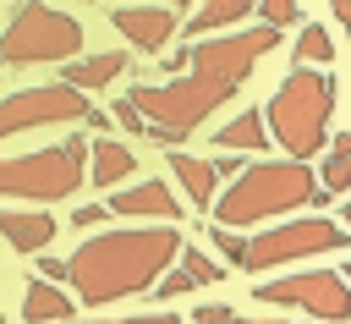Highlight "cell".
Segmentation results:
<instances>
[{
	"label": "cell",
	"instance_id": "cell-24",
	"mask_svg": "<svg viewBox=\"0 0 351 324\" xmlns=\"http://www.w3.org/2000/svg\"><path fill=\"white\" fill-rule=\"evenodd\" d=\"M154 297H165V302H170V297H192V280H186L181 269H165V275L154 280Z\"/></svg>",
	"mask_w": 351,
	"mask_h": 324
},
{
	"label": "cell",
	"instance_id": "cell-31",
	"mask_svg": "<svg viewBox=\"0 0 351 324\" xmlns=\"http://www.w3.org/2000/svg\"><path fill=\"white\" fill-rule=\"evenodd\" d=\"M329 154H346V159H351V132H340V137L329 143Z\"/></svg>",
	"mask_w": 351,
	"mask_h": 324
},
{
	"label": "cell",
	"instance_id": "cell-28",
	"mask_svg": "<svg viewBox=\"0 0 351 324\" xmlns=\"http://www.w3.org/2000/svg\"><path fill=\"white\" fill-rule=\"evenodd\" d=\"M225 319H230L225 302H203V308H197V324H225Z\"/></svg>",
	"mask_w": 351,
	"mask_h": 324
},
{
	"label": "cell",
	"instance_id": "cell-32",
	"mask_svg": "<svg viewBox=\"0 0 351 324\" xmlns=\"http://www.w3.org/2000/svg\"><path fill=\"white\" fill-rule=\"evenodd\" d=\"M225 324H291V319H241V313H230Z\"/></svg>",
	"mask_w": 351,
	"mask_h": 324
},
{
	"label": "cell",
	"instance_id": "cell-22",
	"mask_svg": "<svg viewBox=\"0 0 351 324\" xmlns=\"http://www.w3.org/2000/svg\"><path fill=\"white\" fill-rule=\"evenodd\" d=\"M252 11H258V22L274 27V33L291 27V22H302V5H291V0H269V5H252Z\"/></svg>",
	"mask_w": 351,
	"mask_h": 324
},
{
	"label": "cell",
	"instance_id": "cell-16",
	"mask_svg": "<svg viewBox=\"0 0 351 324\" xmlns=\"http://www.w3.org/2000/svg\"><path fill=\"white\" fill-rule=\"evenodd\" d=\"M214 148H219V154H263V148H269L263 115H258V110H241L236 121H225V126L214 132Z\"/></svg>",
	"mask_w": 351,
	"mask_h": 324
},
{
	"label": "cell",
	"instance_id": "cell-12",
	"mask_svg": "<svg viewBox=\"0 0 351 324\" xmlns=\"http://www.w3.org/2000/svg\"><path fill=\"white\" fill-rule=\"evenodd\" d=\"M0 236L11 253H44L55 242V214L49 209H0Z\"/></svg>",
	"mask_w": 351,
	"mask_h": 324
},
{
	"label": "cell",
	"instance_id": "cell-8",
	"mask_svg": "<svg viewBox=\"0 0 351 324\" xmlns=\"http://www.w3.org/2000/svg\"><path fill=\"white\" fill-rule=\"evenodd\" d=\"M346 242H351V236H346L335 220H324V214L285 220V225H269V231H258V236L247 242L241 269H252V275L285 269V264H302V258H313V253H340Z\"/></svg>",
	"mask_w": 351,
	"mask_h": 324
},
{
	"label": "cell",
	"instance_id": "cell-15",
	"mask_svg": "<svg viewBox=\"0 0 351 324\" xmlns=\"http://www.w3.org/2000/svg\"><path fill=\"white\" fill-rule=\"evenodd\" d=\"M71 308H77V302H71L60 286H49V280H38V275L27 280V297H22V319H27V324H66Z\"/></svg>",
	"mask_w": 351,
	"mask_h": 324
},
{
	"label": "cell",
	"instance_id": "cell-9",
	"mask_svg": "<svg viewBox=\"0 0 351 324\" xmlns=\"http://www.w3.org/2000/svg\"><path fill=\"white\" fill-rule=\"evenodd\" d=\"M252 297H258L263 308H302L307 319H329V324H346V319H351V286H346L335 269L280 275V280H263Z\"/></svg>",
	"mask_w": 351,
	"mask_h": 324
},
{
	"label": "cell",
	"instance_id": "cell-5",
	"mask_svg": "<svg viewBox=\"0 0 351 324\" xmlns=\"http://www.w3.org/2000/svg\"><path fill=\"white\" fill-rule=\"evenodd\" d=\"M82 181H88V143L82 137H60L49 148L0 159V198L55 203V198H71Z\"/></svg>",
	"mask_w": 351,
	"mask_h": 324
},
{
	"label": "cell",
	"instance_id": "cell-30",
	"mask_svg": "<svg viewBox=\"0 0 351 324\" xmlns=\"http://www.w3.org/2000/svg\"><path fill=\"white\" fill-rule=\"evenodd\" d=\"M335 22H340V27L351 33V0H340V5H335Z\"/></svg>",
	"mask_w": 351,
	"mask_h": 324
},
{
	"label": "cell",
	"instance_id": "cell-7",
	"mask_svg": "<svg viewBox=\"0 0 351 324\" xmlns=\"http://www.w3.org/2000/svg\"><path fill=\"white\" fill-rule=\"evenodd\" d=\"M55 121H82V126H93V132H110V126H115L104 110H93V99L71 93L66 82L22 88V93H5V99H0V143L16 137V132H33V126H55Z\"/></svg>",
	"mask_w": 351,
	"mask_h": 324
},
{
	"label": "cell",
	"instance_id": "cell-21",
	"mask_svg": "<svg viewBox=\"0 0 351 324\" xmlns=\"http://www.w3.org/2000/svg\"><path fill=\"white\" fill-rule=\"evenodd\" d=\"M318 192H351V159L346 154H324V165H318Z\"/></svg>",
	"mask_w": 351,
	"mask_h": 324
},
{
	"label": "cell",
	"instance_id": "cell-27",
	"mask_svg": "<svg viewBox=\"0 0 351 324\" xmlns=\"http://www.w3.org/2000/svg\"><path fill=\"white\" fill-rule=\"evenodd\" d=\"M115 121H121V126H126V132H137V137H148V126H143V121H137V110H132V104H126V99H115Z\"/></svg>",
	"mask_w": 351,
	"mask_h": 324
},
{
	"label": "cell",
	"instance_id": "cell-14",
	"mask_svg": "<svg viewBox=\"0 0 351 324\" xmlns=\"http://www.w3.org/2000/svg\"><path fill=\"white\" fill-rule=\"evenodd\" d=\"M165 165H170V176L181 181V192L192 198V209H208V203H214V187H219V176H214V159H197V154L176 148Z\"/></svg>",
	"mask_w": 351,
	"mask_h": 324
},
{
	"label": "cell",
	"instance_id": "cell-26",
	"mask_svg": "<svg viewBox=\"0 0 351 324\" xmlns=\"http://www.w3.org/2000/svg\"><path fill=\"white\" fill-rule=\"evenodd\" d=\"M82 324H181L176 313H137V319H82Z\"/></svg>",
	"mask_w": 351,
	"mask_h": 324
},
{
	"label": "cell",
	"instance_id": "cell-29",
	"mask_svg": "<svg viewBox=\"0 0 351 324\" xmlns=\"http://www.w3.org/2000/svg\"><path fill=\"white\" fill-rule=\"evenodd\" d=\"M38 280H49V286H60V280H66V258H44V269H38Z\"/></svg>",
	"mask_w": 351,
	"mask_h": 324
},
{
	"label": "cell",
	"instance_id": "cell-18",
	"mask_svg": "<svg viewBox=\"0 0 351 324\" xmlns=\"http://www.w3.org/2000/svg\"><path fill=\"white\" fill-rule=\"evenodd\" d=\"M241 16H252V5L247 0H208V5H197L192 16H186V27L181 33H208V38H219L225 27H236Z\"/></svg>",
	"mask_w": 351,
	"mask_h": 324
},
{
	"label": "cell",
	"instance_id": "cell-20",
	"mask_svg": "<svg viewBox=\"0 0 351 324\" xmlns=\"http://www.w3.org/2000/svg\"><path fill=\"white\" fill-rule=\"evenodd\" d=\"M329 60H335L329 33H324L318 22H307V27L296 33V66H307V71H313V66H329Z\"/></svg>",
	"mask_w": 351,
	"mask_h": 324
},
{
	"label": "cell",
	"instance_id": "cell-17",
	"mask_svg": "<svg viewBox=\"0 0 351 324\" xmlns=\"http://www.w3.org/2000/svg\"><path fill=\"white\" fill-rule=\"evenodd\" d=\"M132 170H137V154H132L126 143H110V137L93 143V154H88V176H93V187H121Z\"/></svg>",
	"mask_w": 351,
	"mask_h": 324
},
{
	"label": "cell",
	"instance_id": "cell-2",
	"mask_svg": "<svg viewBox=\"0 0 351 324\" xmlns=\"http://www.w3.org/2000/svg\"><path fill=\"white\" fill-rule=\"evenodd\" d=\"M181 231L176 225H132V231H93L71 258H66V286L71 302L104 308L137 291H154V280L176 264Z\"/></svg>",
	"mask_w": 351,
	"mask_h": 324
},
{
	"label": "cell",
	"instance_id": "cell-1",
	"mask_svg": "<svg viewBox=\"0 0 351 324\" xmlns=\"http://www.w3.org/2000/svg\"><path fill=\"white\" fill-rule=\"evenodd\" d=\"M280 44L274 27H241V33H219V38H197L186 49V77L170 82H143L126 93V104L137 110V121L148 126V137L159 143H181L186 132H197L241 82L247 71Z\"/></svg>",
	"mask_w": 351,
	"mask_h": 324
},
{
	"label": "cell",
	"instance_id": "cell-23",
	"mask_svg": "<svg viewBox=\"0 0 351 324\" xmlns=\"http://www.w3.org/2000/svg\"><path fill=\"white\" fill-rule=\"evenodd\" d=\"M208 247H214V253H225V264H236V269H241V258H247V236H236V231H219V225L208 231Z\"/></svg>",
	"mask_w": 351,
	"mask_h": 324
},
{
	"label": "cell",
	"instance_id": "cell-19",
	"mask_svg": "<svg viewBox=\"0 0 351 324\" xmlns=\"http://www.w3.org/2000/svg\"><path fill=\"white\" fill-rule=\"evenodd\" d=\"M176 269H181L192 286H214V280H225V264L208 258L203 247H186V242H181V253H176Z\"/></svg>",
	"mask_w": 351,
	"mask_h": 324
},
{
	"label": "cell",
	"instance_id": "cell-11",
	"mask_svg": "<svg viewBox=\"0 0 351 324\" xmlns=\"http://www.w3.org/2000/svg\"><path fill=\"white\" fill-rule=\"evenodd\" d=\"M110 214H126V220H154V225H176L181 220V198L165 187V181H132V187H121L110 203H104Z\"/></svg>",
	"mask_w": 351,
	"mask_h": 324
},
{
	"label": "cell",
	"instance_id": "cell-6",
	"mask_svg": "<svg viewBox=\"0 0 351 324\" xmlns=\"http://www.w3.org/2000/svg\"><path fill=\"white\" fill-rule=\"evenodd\" d=\"M82 27L60 5H16L0 33V66H71Z\"/></svg>",
	"mask_w": 351,
	"mask_h": 324
},
{
	"label": "cell",
	"instance_id": "cell-10",
	"mask_svg": "<svg viewBox=\"0 0 351 324\" xmlns=\"http://www.w3.org/2000/svg\"><path fill=\"white\" fill-rule=\"evenodd\" d=\"M110 22H115V33H121L137 55H159V49L181 33L176 5H115V11H110Z\"/></svg>",
	"mask_w": 351,
	"mask_h": 324
},
{
	"label": "cell",
	"instance_id": "cell-13",
	"mask_svg": "<svg viewBox=\"0 0 351 324\" xmlns=\"http://www.w3.org/2000/svg\"><path fill=\"white\" fill-rule=\"evenodd\" d=\"M126 71V55L121 49H99V55H82V60H71L66 71H60V82L71 88V93H99V88H110L115 77Z\"/></svg>",
	"mask_w": 351,
	"mask_h": 324
},
{
	"label": "cell",
	"instance_id": "cell-33",
	"mask_svg": "<svg viewBox=\"0 0 351 324\" xmlns=\"http://www.w3.org/2000/svg\"><path fill=\"white\" fill-rule=\"evenodd\" d=\"M340 214H346V231H351V198H346V209H340Z\"/></svg>",
	"mask_w": 351,
	"mask_h": 324
},
{
	"label": "cell",
	"instance_id": "cell-34",
	"mask_svg": "<svg viewBox=\"0 0 351 324\" xmlns=\"http://www.w3.org/2000/svg\"><path fill=\"white\" fill-rule=\"evenodd\" d=\"M340 280H346V286H351V264H346V275H340Z\"/></svg>",
	"mask_w": 351,
	"mask_h": 324
},
{
	"label": "cell",
	"instance_id": "cell-25",
	"mask_svg": "<svg viewBox=\"0 0 351 324\" xmlns=\"http://www.w3.org/2000/svg\"><path fill=\"white\" fill-rule=\"evenodd\" d=\"M110 220V209L104 203H88V209H71V225H82V231H99Z\"/></svg>",
	"mask_w": 351,
	"mask_h": 324
},
{
	"label": "cell",
	"instance_id": "cell-3",
	"mask_svg": "<svg viewBox=\"0 0 351 324\" xmlns=\"http://www.w3.org/2000/svg\"><path fill=\"white\" fill-rule=\"evenodd\" d=\"M313 198H318V181L307 165L258 159V165H241V176L208 209H214L219 231H241V225H269L274 214H291V209H313Z\"/></svg>",
	"mask_w": 351,
	"mask_h": 324
},
{
	"label": "cell",
	"instance_id": "cell-4",
	"mask_svg": "<svg viewBox=\"0 0 351 324\" xmlns=\"http://www.w3.org/2000/svg\"><path fill=\"white\" fill-rule=\"evenodd\" d=\"M258 115H263V132L285 148V159L307 165V159L324 154V143H329V121H335V77L296 66V71L269 93V110H258Z\"/></svg>",
	"mask_w": 351,
	"mask_h": 324
}]
</instances>
